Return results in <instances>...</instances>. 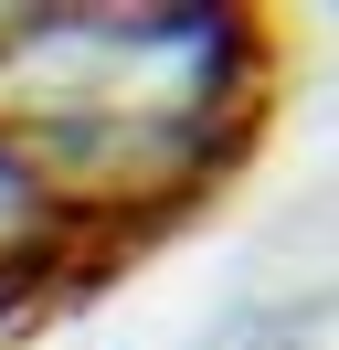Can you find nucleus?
<instances>
[{
	"label": "nucleus",
	"mask_w": 339,
	"mask_h": 350,
	"mask_svg": "<svg viewBox=\"0 0 339 350\" xmlns=\"http://www.w3.org/2000/svg\"><path fill=\"white\" fill-rule=\"evenodd\" d=\"M64 234H74V213L53 202V180H42L11 138H0V297H21V286L53 265Z\"/></svg>",
	"instance_id": "2"
},
{
	"label": "nucleus",
	"mask_w": 339,
	"mask_h": 350,
	"mask_svg": "<svg viewBox=\"0 0 339 350\" xmlns=\"http://www.w3.org/2000/svg\"><path fill=\"white\" fill-rule=\"evenodd\" d=\"M254 85L265 53L233 11H42L0 32V138L74 223L202 191Z\"/></svg>",
	"instance_id": "1"
}]
</instances>
